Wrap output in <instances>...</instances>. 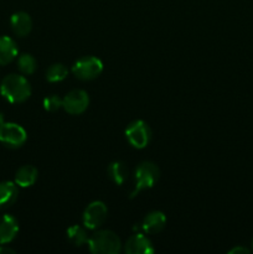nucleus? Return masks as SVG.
Returning <instances> with one entry per match:
<instances>
[{
    "label": "nucleus",
    "mask_w": 253,
    "mask_h": 254,
    "mask_svg": "<svg viewBox=\"0 0 253 254\" xmlns=\"http://www.w3.org/2000/svg\"><path fill=\"white\" fill-rule=\"evenodd\" d=\"M0 93L10 103H22L31 96V86L24 76L11 73L1 81Z\"/></svg>",
    "instance_id": "nucleus-1"
},
{
    "label": "nucleus",
    "mask_w": 253,
    "mask_h": 254,
    "mask_svg": "<svg viewBox=\"0 0 253 254\" xmlns=\"http://www.w3.org/2000/svg\"><path fill=\"white\" fill-rule=\"evenodd\" d=\"M89 251L96 254H117L121 252L122 242L118 236L108 230L94 232L88 238Z\"/></svg>",
    "instance_id": "nucleus-2"
},
{
    "label": "nucleus",
    "mask_w": 253,
    "mask_h": 254,
    "mask_svg": "<svg viewBox=\"0 0 253 254\" xmlns=\"http://www.w3.org/2000/svg\"><path fill=\"white\" fill-rule=\"evenodd\" d=\"M159 176H160V170L154 163L143 161V163L139 164L138 168L135 169V174H134L135 186H134L130 197H135L140 191L153 188L158 183Z\"/></svg>",
    "instance_id": "nucleus-3"
},
{
    "label": "nucleus",
    "mask_w": 253,
    "mask_h": 254,
    "mask_svg": "<svg viewBox=\"0 0 253 254\" xmlns=\"http://www.w3.org/2000/svg\"><path fill=\"white\" fill-rule=\"evenodd\" d=\"M103 71V64L94 56H86L77 60L72 66V72L81 81H91L97 78Z\"/></svg>",
    "instance_id": "nucleus-4"
},
{
    "label": "nucleus",
    "mask_w": 253,
    "mask_h": 254,
    "mask_svg": "<svg viewBox=\"0 0 253 254\" xmlns=\"http://www.w3.org/2000/svg\"><path fill=\"white\" fill-rule=\"evenodd\" d=\"M26 139V131L19 124L5 123V122L0 124V141L7 148H20V146L24 145Z\"/></svg>",
    "instance_id": "nucleus-5"
},
{
    "label": "nucleus",
    "mask_w": 253,
    "mask_h": 254,
    "mask_svg": "<svg viewBox=\"0 0 253 254\" xmlns=\"http://www.w3.org/2000/svg\"><path fill=\"white\" fill-rule=\"evenodd\" d=\"M126 136L133 148L144 149L150 143L151 129L144 121H135L126 129Z\"/></svg>",
    "instance_id": "nucleus-6"
},
{
    "label": "nucleus",
    "mask_w": 253,
    "mask_h": 254,
    "mask_svg": "<svg viewBox=\"0 0 253 254\" xmlns=\"http://www.w3.org/2000/svg\"><path fill=\"white\" fill-rule=\"evenodd\" d=\"M108 208L102 201H93L83 212V225L88 230H97L107 220Z\"/></svg>",
    "instance_id": "nucleus-7"
},
{
    "label": "nucleus",
    "mask_w": 253,
    "mask_h": 254,
    "mask_svg": "<svg viewBox=\"0 0 253 254\" xmlns=\"http://www.w3.org/2000/svg\"><path fill=\"white\" fill-rule=\"evenodd\" d=\"M89 104L88 93L83 89H73L62 99V108L72 116L82 114Z\"/></svg>",
    "instance_id": "nucleus-8"
},
{
    "label": "nucleus",
    "mask_w": 253,
    "mask_h": 254,
    "mask_svg": "<svg viewBox=\"0 0 253 254\" xmlns=\"http://www.w3.org/2000/svg\"><path fill=\"white\" fill-rule=\"evenodd\" d=\"M124 252L126 254H151L154 247L151 241L143 233H135L124 245Z\"/></svg>",
    "instance_id": "nucleus-9"
},
{
    "label": "nucleus",
    "mask_w": 253,
    "mask_h": 254,
    "mask_svg": "<svg viewBox=\"0 0 253 254\" xmlns=\"http://www.w3.org/2000/svg\"><path fill=\"white\" fill-rule=\"evenodd\" d=\"M19 232V222L11 215L0 216V245L10 243Z\"/></svg>",
    "instance_id": "nucleus-10"
},
{
    "label": "nucleus",
    "mask_w": 253,
    "mask_h": 254,
    "mask_svg": "<svg viewBox=\"0 0 253 254\" xmlns=\"http://www.w3.org/2000/svg\"><path fill=\"white\" fill-rule=\"evenodd\" d=\"M10 26H11V30L16 36L25 37L31 32L32 20L27 12L17 11L11 15Z\"/></svg>",
    "instance_id": "nucleus-11"
},
{
    "label": "nucleus",
    "mask_w": 253,
    "mask_h": 254,
    "mask_svg": "<svg viewBox=\"0 0 253 254\" xmlns=\"http://www.w3.org/2000/svg\"><path fill=\"white\" fill-rule=\"evenodd\" d=\"M166 225V217L163 212L160 211H153V212L148 213L141 221L140 228L145 233L149 235H155L163 231V228Z\"/></svg>",
    "instance_id": "nucleus-12"
},
{
    "label": "nucleus",
    "mask_w": 253,
    "mask_h": 254,
    "mask_svg": "<svg viewBox=\"0 0 253 254\" xmlns=\"http://www.w3.org/2000/svg\"><path fill=\"white\" fill-rule=\"evenodd\" d=\"M19 196V189L15 183L2 181L0 183V210L10 207L14 205Z\"/></svg>",
    "instance_id": "nucleus-13"
},
{
    "label": "nucleus",
    "mask_w": 253,
    "mask_h": 254,
    "mask_svg": "<svg viewBox=\"0 0 253 254\" xmlns=\"http://www.w3.org/2000/svg\"><path fill=\"white\" fill-rule=\"evenodd\" d=\"M16 42L9 36H0V66L10 64L17 56Z\"/></svg>",
    "instance_id": "nucleus-14"
},
{
    "label": "nucleus",
    "mask_w": 253,
    "mask_h": 254,
    "mask_svg": "<svg viewBox=\"0 0 253 254\" xmlns=\"http://www.w3.org/2000/svg\"><path fill=\"white\" fill-rule=\"evenodd\" d=\"M39 171L32 165H24L15 174V184L20 188H30L36 183Z\"/></svg>",
    "instance_id": "nucleus-15"
},
{
    "label": "nucleus",
    "mask_w": 253,
    "mask_h": 254,
    "mask_svg": "<svg viewBox=\"0 0 253 254\" xmlns=\"http://www.w3.org/2000/svg\"><path fill=\"white\" fill-rule=\"evenodd\" d=\"M108 175L117 185H122L128 178V169L122 161H114L108 166Z\"/></svg>",
    "instance_id": "nucleus-16"
},
{
    "label": "nucleus",
    "mask_w": 253,
    "mask_h": 254,
    "mask_svg": "<svg viewBox=\"0 0 253 254\" xmlns=\"http://www.w3.org/2000/svg\"><path fill=\"white\" fill-rule=\"evenodd\" d=\"M67 237L77 247H81V246L86 245L89 238L88 235H87V231L78 225L71 226L67 230Z\"/></svg>",
    "instance_id": "nucleus-17"
},
{
    "label": "nucleus",
    "mask_w": 253,
    "mask_h": 254,
    "mask_svg": "<svg viewBox=\"0 0 253 254\" xmlns=\"http://www.w3.org/2000/svg\"><path fill=\"white\" fill-rule=\"evenodd\" d=\"M68 74V69L62 64H54L47 68L46 79L49 82H61Z\"/></svg>",
    "instance_id": "nucleus-18"
},
{
    "label": "nucleus",
    "mask_w": 253,
    "mask_h": 254,
    "mask_svg": "<svg viewBox=\"0 0 253 254\" xmlns=\"http://www.w3.org/2000/svg\"><path fill=\"white\" fill-rule=\"evenodd\" d=\"M17 67L24 74H32L37 68V62L35 57L30 54H24L17 60Z\"/></svg>",
    "instance_id": "nucleus-19"
},
{
    "label": "nucleus",
    "mask_w": 253,
    "mask_h": 254,
    "mask_svg": "<svg viewBox=\"0 0 253 254\" xmlns=\"http://www.w3.org/2000/svg\"><path fill=\"white\" fill-rule=\"evenodd\" d=\"M62 107V99L56 94L46 97L44 99V108L49 112H55Z\"/></svg>",
    "instance_id": "nucleus-20"
},
{
    "label": "nucleus",
    "mask_w": 253,
    "mask_h": 254,
    "mask_svg": "<svg viewBox=\"0 0 253 254\" xmlns=\"http://www.w3.org/2000/svg\"><path fill=\"white\" fill-rule=\"evenodd\" d=\"M230 254H247L250 253V250H247V248L245 247H241V246H237V247L232 248V250L228 252Z\"/></svg>",
    "instance_id": "nucleus-21"
},
{
    "label": "nucleus",
    "mask_w": 253,
    "mask_h": 254,
    "mask_svg": "<svg viewBox=\"0 0 253 254\" xmlns=\"http://www.w3.org/2000/svg\"><path fill=\"white\" fill-rule=\"evenodd\" d=\"M1 253H5V254H14L15 251L11 250V248H9V247H5L4 245H1V246H0V254H1Z\"/></svg>",
    "instance_id": "nucleus-22"
},
{
    "label": "nucleus",
    "mask_w": 253,
    "mask_h": 254,
    "mask_svg": "<svg viewBox=\"0 0 253 254\" xmlns=\"http://www.w3.org/2000/svg\"><path fill=\"white\" fill-rule=\"evenodd\" d=\"M2 122H4V114H2L1 112H0V124H1Z\"/></svg>",
    "instance_id": "nucleus-23"
},
{
    "label": "nucleus",
    "mask_w": 253,
    "mask_h": 254,
    "mask_svg": "<svg viewBox=\"0 0 253 254\" xmlns=\"http://www.w3.org/2000/svg\"><path fill=\"white\" fill-rule=\"evenodd\" d=\"M252 246H253V243H252Z\"/></svg>",
    "instance_id": "nucleus-24"
}]
</instances>
